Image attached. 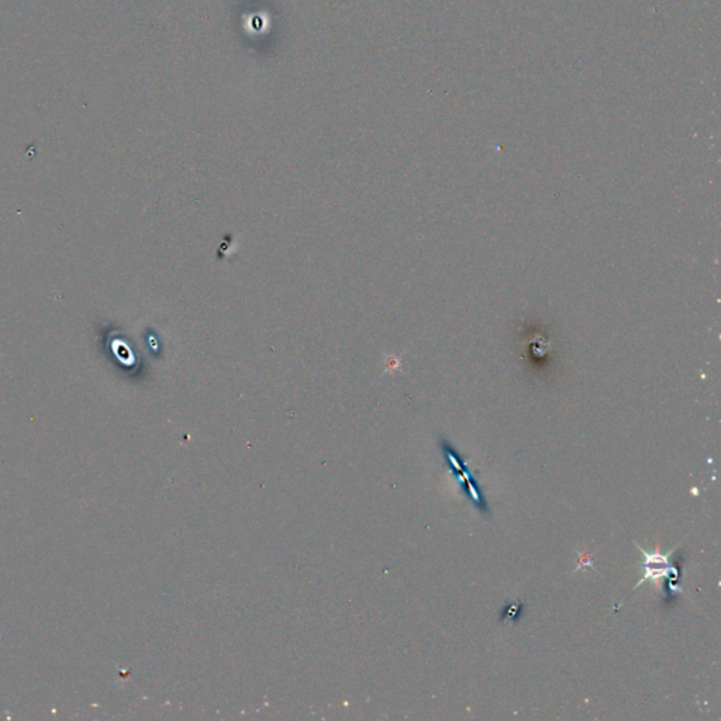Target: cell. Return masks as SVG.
I'll return each instance as SVG.
<instances>
[{"label": "cell", "mask_w": 721, "mask_h": 721, "mask_svg": "<svg viewBox=\"0 0 721 721\" xmlns=\"http://www.w3.org/2000/svg\"><path fill=\"white\" fill-rule=\"evenodd\" d=\"M640 550H641L642 555H644L645 558V563L642 564V565H644L645 574L641 581L637 583L636 588H639L642 582L649 581V579L658 583V578H665V576H669V574L678 576V569L674 568V566H670V564L668 563V558H669L672 553L661 555V554H658V550L652 554L645 553L642 548H640Z\"/></svg>", "instance_id": "cell-1"}]
</instances>
